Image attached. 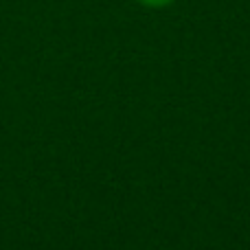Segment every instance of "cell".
<instances>
[{
  "mask_svg": "<svg viewBox=\"0 0 250 250\" xmlns=\"http://www.w3.org/2000/svg\"><path fill=\"white\" fill-rule=\"evenodd\" d=\"M138 2L147 4V7H165V4H171L173 0H138Z\"/></svg>",
  "mask_w": 250,
  "mask_h": 250,
  "instance_id": "1",
  "label": "cell"
}]
</instances>
